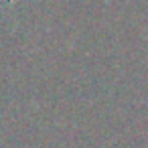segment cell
I'll use <instances>...</instances> for the list:
<instances>
[{
	"label": "cell",
	"mask_w": 148,
	"mask_h": 148,
	"mask_svg": "<svg viewBox=\"0 0 148 148\" xmlns=\"http://www.w3.org/2000/svg\"><path fill=\"white\" fill-rule=\"evenodd\" d=\"M0 2H2V4H8V6H10V4H16V2H21V0H0Z\"/></svg>",
	"instance_id": "6da1fadb"
}]
</instances>
